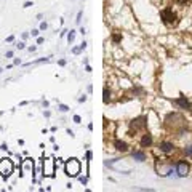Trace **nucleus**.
<instances>
[{"label": "nucleus", "mask_w": 192, "mask_h": 192, "mask_svg": "<svg viewBox=\"0 0 192 192\" xmlns=\"http://www.w3.org/2000/svg\"><path fill=\"white\" fill-rule=\"evenodd\" d=\"M160 18H162L163 24L168 26V27H175L178 24V15L173 11V8H170V7L163 8V10L160 11Z\"/></svg>", "instance_id": "1"}, {"label": "nucleus", "mask_w": 192, "mask_h": 192, "mask_svg": "<svg viewBox=\"0 0 192 192\" xmlns=\"http://www.w3.org/2000/svg\"><path fill=\"white\" fill-rule=\"evenodd\" d=\"M66 171L69 176H77L80 173V163H78L77 158H71L67 163H66Z\"/></svg>", "instance_id": "2"}, {"label": "nucleus", "mask_w": 192, "mask_h": 192, "mask_svg": "<svg viewBox=\"0 0 192 192\" xmlns=\"http://www.w3.org/2000/svg\"><path fill=\"white\" fill-rule=\"evenodd\" d=\"M11 173H13V162L10 158H2V160H0V175L10 176Z\"/></svg>", "instance_id": "3"}, {"label": "nucleus", "mask_w": 192, "mask_h": 192, "mask_svg": "<svg viewBox=\"0 0 192 192\" xmlns=\"http://www.w3.org/2000/svg\"><path fill=\"white\" fill-rule=\"evenodd\" d=\"M53 173H55V162H53V158H45V160H43V175L53 176Z\"/></svg>", "instance_id": "4"}, {"label": "nucleus", "mask_w": 192, "mask_h": 192, "mask_svg": "<svg viewBox=\"0 0 192 192\" xmlns=\"http://www.w3.org/2000/svg\"><path fill=\"white\" fill-rule=\"evenodd\" d=\"M147 117H139V119L136 120H133V123H131V128H134V131H138V130H143V128H146V125H147Z\"/></svg>", "instance_id": "5"}, {"label": "nucleus", "mask_w": 192, "mask_h": 192, "mask_svg": "<svg viewBox=\"0 0 192 192\" xmlns=\"http://www.w3.org/2000/svg\"><path fill=\"white\" fill-rule=\"evenodd\" d=\"M158 149H160V152H165V154H170L175 151V146H173V143H168V141H163L158 144Z\"/></svg>", "instance_id": "6"}, {"label": "nucleus", "mask_w": 192, "mask_h": 192, "mask_svg": "<svg viewBox=\"0 0 192 192\" xmlns=\"http://www.w3.org/2000/svg\"><path fill=\"white\" fill-rule=\"evenodd\" d=\"M176 171H178V175H179V176H186L187 173H189V165H187L186 162H179V163H178Z\"/></svg>", "instance_id": "7"}, {"label": "nucleus", "mask_w": 192, "mask_h": 192, "mask_svg": "<svg viewBox=\"0 0 192 192\" xmlns=\"http://www.w3.org/2000/svg\"><path fill=\"white\" fill-rule=\"evenodd\" d=\"M152 144V134L151 133H144L141 138V146L143 147H149Z\"/></svg>", "instance_id": "8"}, {"label": "nucleus", "mask_w": 192, "mask_h": 192, "mask_svg": "<svg viewBox=\"0 0 192 192\" xmlns=\"http://www.w3.org/2000/svg\"><path fill=\"white\" fill-rule=\"evenodd\" d=\"M114 146H115L117 151H122V152H126V151H128V144H126L125 141H120V139L114 141Z\"/></svg>", "instance_id": "9"}, {"label": "nucleus", "mask_w": 192, "mask_h": 192, "mask_svg": "<svg viewBox=\"0 0 192 192\" xmlns=\"http://www.w3.org/2000/svg\"><path fill=\"white\" fill-rule=\"evenodd\" d=\"M176 104L181 106V109H191V104H189V101L186 99V96L178 98V99H176Z\"/></svg>", "instance_id": "10"}, {"label": "nucleus", "mask_w": 192, "mask_h": 192, "mask_svg": "<svg viewBox=\"0 0 192 192\" xmlns=\"http://www.w3.org/2000/svg\"><path fill=\"white\" fill-rule=\"evenodd\" d=\"M133 158H136V160H139V162H143L144 158H146V155H144L143 152H133Z\"/></svg>", "instance_id": "11"}, {"label": "nucleus", "mask_w": 192, "mask_h": 192, "mask_svg": "<svg viewBox=\"0 0 192 192\" xmlns=\"http://www.w3.org/2000/svg\"><path fill=\"white\" fill-rule=\"evenodd\" d=\"M120 39H122V35H120V34H114V35H112V40H114L115 43H119Z\"/></svg>", "instance_id": "12"}, {"label": "nucleus", "mask_w": 192, "mask_h": 192, "mask_svg": "<svg viewBox=\"0 0 192 192\" xmlns=\"http://www.w3.org/2000/svg\"><path fill=\"white\" fill-rule=\"evenodd\" d=\"M107 95H109V93H107V88H104V102H107V101H109V98H111Z\"/></svg>", "instance_id": "13"}, {"label": "nucleus", "mask_w": 192, "mask_h": 192, "mask_svg": "<svg viewBox=\"0 0 192 192\" xmlns=\"http://www.w3.org/2000/svg\"><path fill=\"white\" fill-rule=\"evenodd\" d=\"M175 2L178 3V5H186V3L189 2V0H175Z\"/></svg>", "instance_id": "14"}, {"label": "nucleus", "mask_w": 192, "mask_h": 192, "mask_svg": "<svg viewBox=\"0 0 192 192\" xmlns=\"http://www.w3.org/2000/svg\"><path fill=\"white\" fill-rule=\"evenodd\" d=\"M186 155H192V146L186 149Z\"/></svg>", "instance_id": "15"}, {"label": "nucleus", "mask_w": 192, "mask_h": 192, "mask_svg": "<svg viewBox=\"0 0 192 192\" xmlns=\"http://www.w3.org/2000/svg\"><path fill=\"white\" fill-rule=\"evenodd\" d=\"M67 39H69V42H72V40H74V32H71V34L67 35Z\"/></svg>", "instance_id": "16"}]
</instances>
